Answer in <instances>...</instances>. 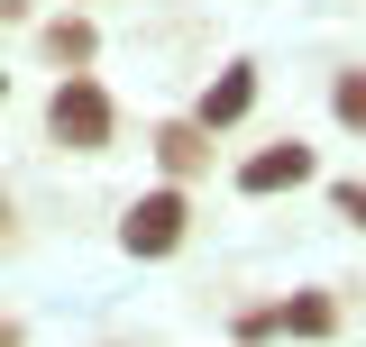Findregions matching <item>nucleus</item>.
Masks as SVG:
<instances>
[{
    "instance_id": "nucleus-1",
    "label": "nucleus",
    "mask_w": 366,
    "mask_h": 347,
    "mask_svg": "<svg viewBox=\"0 0 366 347\" xmlns=\"http://www.w3.org/2000/svg\"><path fill=\"white\" fill-rule=\"evenodd\" d=\"M110 137H119V110H110V91L92 83V74H64V83L46 91V146H64V156H110Z\"/></svg>"
},
{
    "instance_id": "nucleus-2",
    "label": "nucleus",
    "mask_w": 366,
    "mask_h": 347,
    "mask_svg": "<svg viewBox=\"0 0 366 347\" xmlns=\"http://www.w3.org/2000/svg\"><path fill=\"white\" fill-rule=\"evenodd\" d=\"M183 238H192V192L183 183H156V192H137L129 211H119V247L137 265H165Z\"/></svg>"
},
{
    "instance_id": "nucleus-3",
    "label": "nucleus",
    "mask_w": 366,
    "mask_h": 347,
    "mask_svg": "<svg viewBox=\"0 0 366 347\" xmlns=\"http://www.w3.org/2000/svg\"><path fill=\"white\" fill-rule=\"evenodd\" d=\"M238 338H339V302L330 293H293V302L238 311Z\"/></svg>"
},
{
    "instance_id": "nucleus-4",
    "label": "nucleus",
    "mask_w": 366,
    "mask_h": 347,
    "mask_svg": "<svg viewBox=\"0 0 366 347\" xmlns=\"http://www.w3.org/2000/svg\"><path fill=\"white\" fill-rule=\"evenodd\" d=\"M312 174H320V156L302 137H274V146H257V156L238 165V192H247V201H274V192H302Z\"/></svg>"
},
{
    "instance_id": "nucleus-5",
    "label": "nucleus",
    "mask_w": 366,
    "mask_h": 347,
    "mask_svg": "<svg viewBox=\"0 0 366 347\" xmlns=\"http://www.w3.org/2000/svg\"><path fill=\"white\" fill-rule=\"evenodd\" d=\"M247 110H257V64L238 55V64H220V74L202 83V101H192V119H202V129L220 137V129H238Z\"/></svg>"
},
{
    "instance_id": "nucleus-6",
    "label": "nucleus",
    "mask_w": 366,
    "mask_h": 347,
    "mask_svg": "<svg viewBox=\"0 0 366 347\" xmlns=\"http://www.w3.org/2000/svg\"><path fill=\"white\" fill-rule=\"evenodd\" d=\"M147 146H156L165 183H192V174H211V156H220V137L202 129V119H165V129L147 137Z\"/></svg>"
},
{
    "instance_id": "nucleus-7",
    "label": "nucleus",
    "mask_w": 366,
    "mask_h": 347,
    "mask_svg": "<svg viewBox=\"0 0 366 347\" xmlns=\"http://www.w3.org/2000/svg\"><path fill=\"white\" fill-rule=\"evenodd\" d=\"M37 55L55 74H92V55H101V28H92L83 9H64V19H46L37 28Z\"/></svg>"
},
{
    "instance_id": "nucleus-8",
    "label": "nucleus",
    "mask_w": 366,
    "mask_h": 347,
    "mask_svg": "<svg viewBox=\"0 0 366 347\" xmlns=\"http://www.w3.org/2000/svg\"><path fill=\"white\" fill-rule=\"evenodd\" d=\"M330 119L348 137H366V64H348V74H330Z\"/></svg>"
},
{
    "instance_id": "nucleus-9",
    "label": "nucleus",
    "mask_w": 366,
    "mask_h": 347,
    "mask_svg": "<svg viewBox=\"0 0 366 347\" xmlns=\"http://www.w3.org/2000/svg\"><path fill=\"white\" fill-rule=\"evenodd\" d=\"M330 211L348 219V228H366V183H330Z\"/></svg>"
},
{
    "instance_id": "nucleus-10",
    "label": "nucleus",
    "mask_w": 366,
    "mask_h": 347,
    "mask_svg": "<svg viewBox=\"0 0 366 347\" xmlns=\"http://www.w3.org/2000/svg\"><path fill=\"white\" fill-rule=\"evenodd\" d=\"M9 219H19V211H9V192H0V247H9Z\"/></svg>"
},
{
    "instance_id": "nucleus-11",
    "label": "nucleus",
    "mask_w": 366,
    "mask_h": 347,
    "mask_svg": "<svg viewBox=\"0 0 366 347\" xmlns=\"http://www.w3.org/2000/svg\"><path fill=\"white\" fill-rule=\"evenodd\" d=\"M0 110H9V74H0Z\"/></svg>"
}]
</instances>
